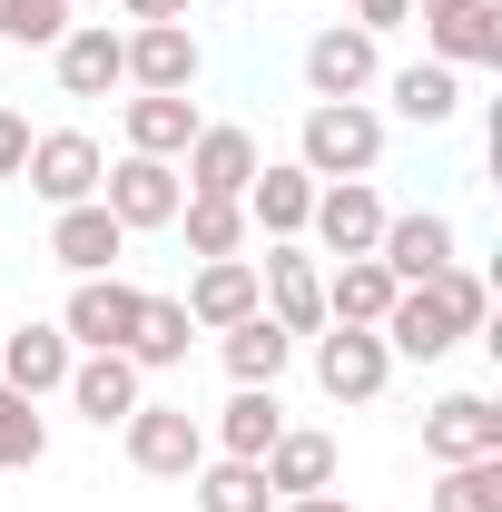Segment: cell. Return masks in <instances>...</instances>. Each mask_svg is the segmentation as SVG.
<instances>
[{"mask_svg": "<svg viewBox=\"0 0 502 512\" xmlns=\"http://www.w3.org/2000/svg\"><path fill=\"white\" fill-rule=\"evenodd\" d=\"M217 345H227V375H237V384H276V375H286V355H296V335L266 316V306H256L247 325H227Z\"/></svg>", "mask_w": 502, "mask_h": 512, "instance_id": "f1b7e54d", "label": "cell"}, {"mask_svg": "<svg viewBox=\"0 0 502 512\" xmlns=\"http://www.w3.org/2000/svg\"><path fill=\"white\" fill-rule=\"evenodd\" d=\"M60 394L79 404V414H89V424H99V434H109V424H128V414L148 404V394H138V365H128V355H79Z\"/></svg>", "mask_w": 502, "mask_h": 512, "instance_id": "d6986e66", "label": "cell"}, {"mask_svg": "<svg viewBox=\"0 0 502 512\" xmlns=\"http://www.w3.org/2000/svg\"><path fill=\"white\" fill-rule=\"evenodd\" d=\"M375 79H384V40H375V30L335 20V30L306 40V89H315V99H365Z\"/></svg>", "mask_w": 502, "mask_h": 512, "instance_id": "9c48e42d", "label": "cell"}, {"mask_svg": "<svg viewBox=\"0 0 502 512\" xmlns=\"http://www.w3.org/2000/svg\"><path fill=\"white\" fill-rule=\"evenodd\" d=\"M20 158H30V119H20V109H0V188L20 178Z\"/></svg>", "mask_w": 502, "mask_h": 512, "instance_id": "836d02e7", "label": "cell"}, {"mask_svg": "<svg viewBox=\"0 0 502 512\" xmlns=\"http://www.w3.org/2000/svg\"><path fill=\"white\" fill-rule=\"evenodd\" d=\"M306 237H315L325 256H375V237H384V197H375V178H325V188H315Z\"/></svg>", "mask_w": 502, "mask_h": 512, "instance_id": "30bf717a", "label": "cell"}, {"mask_svg": "<svg viewBox=\"0 0 502 512\" xmlns=\"http://www.w3.org/2000/svg\"><path fill=\"white\" fill-rule=\"evenodd\" d=\"M237 207H247V227H266V247H276V237H306V217H315V178L296 168V158H286V168H256Z\"/></svg>", "mask_w": 502, "mask_h": 512, "instance_id": "ffe728a7", "label": "cell"}, {"mask_svg": "<svg viewBox=\"0 0 502 512\" xmlns=\"http://www.w3.org/2000/svg\"><path fill=\"white\" fill-rule=\"evenodd\" d=\"M69 10H89V0H69Z\"/></svg>", "mask_w": 502, "mask_h": 512, "instance_id": "f35d334b", "label": "cell"}, {"mask_svg": "<svg viewBox=\"0 0 502 512\" xmlns=\"http://www.w3.org/2000/svg\"><path fill=\"white\" fill-rule=\"evenodd\" d=\"M188 306L178 296H138V325H128V365L138 375H168V365H188Z\"/></svg>", "mask_w": 502, "mask_h": 512, "instance_id": "d4e9b609", "label": "cell"}, {"mask_svg": "<svg viewBox=\"0 0 502 512\" xmlns=\"http://www.w3.org/2000/svg\"><path fill=\"white\" fill-rule=\"evenodd\" d=\"M69 30V0H0V40L10 50H50Z\"/></svg>", "mask_w": 502, "mask_h": 512, "instance_id": "d6a6232c", "label": "cell"}, {"mask_svg": "<svg viewBox=\"0 0 502 512\" xmlns=\"http://www.w3.org/2000/svg\"><path fill=\"white\" fill-rule=\"evenodd\" d=\"M197 512H276V493H266V463H237V453H207L188 473Z\"/></svg>", "mask_w": 502, "mask_h": 512, "instance_id": "484cf974", "label": "cell"}, {"mask_svg": "<svg viewBox=\"0 0 502 512\" xmlns=\"http://www.w3.org/2000/svg\"><path fill=\"white\" fill-rule=\"evenodd\" d=\"M434 512H502V453H483V463H434Z\"/></svg>", "mask_w": 502, "mask_h": 512, "instance_id": "4dcf8cb0", "label": "cell"}, {"mask_svg": "<svg viewBox=\"0 0 502 512\" xmlns=\"http://www.w3.org/2000/svg\"><path fill=\"white\" fill-rule=\"evenodd\" d=\"M286 512H355V503H345V493H296Z\"/></svg>", "mask_w": 502, "mask_h": 512, "instance_id": "8d00e7d4", "label": "cell"}, {"mask_svg": "<svg viewBox=\"0 0 502 512\" xmlns=\"http://www.w3.org/2000/svg\"><path fill=\"white\" fill-rule=\"evenodd\" d=\"M99 138L89 128H50V138H30V158H20V178H30V197L60 217V207H89L99 197Z\"/></svg>", "mask_w": 502, "mask_h": 512, "instance_id": "277c9868", "label": "cell"}, {"mask_svg": "<svg viewBox=\"0 0 502 512\" xmlns=\"http://www.w3.org/2000/svg\"><path fill=\"white\" fill-rule=\"evenodd\" d=\"M256 306L286 325V335H325V266H315L296 237H276L266 266H256Z\"/></svg>", "mask_w": 502, "mask_h": 512, "instance_id": "8992f818", "label": "cell"}, {"mask_svg": "<svg viewBox=\"0 0 502 512\" xmlns=\"http://www.w3.org/2000/svg\"><path fill=\"white\" fill-rule=\"evenodd\" d=\"M256 168H266V158H256V138H247V128H227V119H197L188 158H178L188 197H247Z\"/></svg>", "mask_w": 502, "mask_h": 512, "instance_id": "8fae6325", "label": "cell"}, {"mask_svg": "<svg viewBox=\"0 0 502 512\" xmlns=\"http://www.w3.org/2000/svg\"><path fill=\"white\" fill-rule=\"evenodd\" d=\"M119 10H128V20H188L197 0H119Z\"/></svg>", "mask_w": 502, "mask_h": 512, "instance_id": "d590c367", "label": "cell"}, {"mask_svg": "<svg viewBox=\"0 0 502 512\" xmlns=\"http://www.w3.org/2000/svg\"><path fill=\"white\" fill-rule=\"evenodd\" d=\"M119 247H128V227L109 217V207H99V197L50 217V256H60L69 276H109V266H119Z\"/></svg>", "mask_w": 502, "mask_h": 512, "instance_id": "ac0fdd59", "label": "cell"}, {"mask_svg": "<svg viewBox=\"0 0 502 512\" xmlns=\"http://www.w3.org/2000/svg\"><path fill=\"white\" fill-rule=\"evenodd\" d=\"M40 453H50V424H40V404L0 384V463H10V473H30Z\"/></svg>", "mask_w": 502, "mask_h": 512, "instance_id": "1f68e13d", "label": "cell"}, {"mask_svg": "<svg viewBox=\"0 0 502 512\" xmlns=\"http://www.w3.org/2000/svg\"><path fill=\"white\" fill-rule=\"evenodd\" d=\"M424 453L434 463H483V453H502V404L493 394H443L434 414H424Z\"/></svg>", "mask_w": 502, "mask_h": 512, "instance_id": "9a60e30c", "label": "cell"}, {"mask_svg": "<svg viewBox=\"0 0 502 512\" xmlns=\"http://www.w3.org/2000/svg\"><path fill=\"white\" fill-rule=\"evenodd\" d=\"M483 306H493V296H483V276L453 256V266H434L424 286H394V306H384L375 335H384V355H394V365H434V355H453L463 335H483Z\"/></svg>", "mask_w": 502, "mask_h": 512, "instance_id": "6da1fadb", "label": "cell"}, {"mask_svg": "<svg viewBox=\"0 0 502 512\" xmlns=\"http://www.w3.org/2000/svg\"><path fill=\"white\" fill-rule=\"evenodd\" d=\"M286 434V404H276V384H237L227 404H217V434L207 444L237 453V463H266V444Z\"/></svg>", "mask_w": 502, "mask_h": 512, "instance_id": "44dd1931", "label": "cell"}, {"mask_svg": "<svg viewBox=\"0 0 502 512\" xmlns=\"http://www.w3.org/2000/svg\"><path fill=\"white\" fill-rule=\"evenodd\" d=\"M188 325L197 335H227V325H247L256 316V266L247 256H197V276H188Z\"/></svg>", "mask_w": 502, "mask_h": 512, "instance_id": "5bb4252c", "label": "cell"}, {"mask_svg": "<svg viewBox=\"0 0 502 512\" xmlns=\"http://www.w3.org/2000/svg\"><path fill=\"white\" fill-rule=\"evenodd\" d=\"M315 384H325L335 404H375L384 384H394L384 335H375V325H325V335H315Z\"/></svg>", "mask_w": 502, "mask_h": 512, "instance_id": "52a82bcc", "label": "cell"}, {"mask_svg": "<svg viewBox=\"0 0 502 512\" xmlns=\"http://www.w3.org/2000/svg\"><path fill=\"white\" fill-rule=\"evenodd\" d=\"M384 89H394V119H414V128H443L453 109H463V69H443V60H414V69H394Z\"/></svg>", "mask_w": 502, "mask_h": 512, "instance_id": "83f0119b", "label": "cell"}, {"mask_svg": "<svg viewBox=\"0 0 502 512\" xmlns=\"http://www.w3.org/2000/svg\"><path fill=\"white\" fill-rule=\"evenodd\" d=\"M119 434H128V463L158 473V483H188L197 463H207V424H197L188 404H138Z\"/></svg>", "mask_w": 502, "mask_h": 512, "instance_id": "5b68a950", "label": "cell"}, {"mask_svg": "<svg viewBox=\"0 0 502 512\" xmlns=\"http://www.w3.org/2000/svg\"><path fill=\"white\" fill-rule=\"evenodd\" d=\"M424 20H453V10H483V0H414Z\"/></svg>", "mask_w": 502, "mask_h": 512, "instance_id": "74e56055", "label": "cell"}, {"mask_svg": "<svg viewBox=\"0 0 502 512\" xmlns=\"http://www.w3.org/2000/svg\"><path fill=\"white\" fill-rule=\"evenodd\" d=\"M119 50H128V89H197L188 20H138V30H119Z\"/></svg>", "mask_w": 502, "mask_h": 512, "instance_id": "4fadbf2b", "label": "cell"}, {"mask_svg": "<svg viewBox=\"0 0 502 512\" xmlns=\"http://www.w3.org/2000/svg\"><path fill=\"white\" fill-rule=\"evenodd\" d=\"M384 306H394L384 256H335L325 266V325H384Z\"/></svg>", "mask_w": 502, "mask_h": 512, "instance_id": "cb8c5ba5", "label": "cell"}, {"mask_svg": "<svg viewBox=\"0 0 502 512\" xmlns=\"http://www.w3.org/2000/svg\"><path fill=\"white\" fill-rule=\"evenodd\" d=\"M375 256H384V276H394V286H424L434 266H453V217H434V207H414V217H384Z\"/></svg>", "mask_w": 502, "mask_h": 512, "instance_id": "e0dca14e", "label": "cell"}, {"mask_svg": "<svg viewBox=\"0 0 502 512\" xmlns=\"http://www.w3.org/2000/svg\"><path fill=\"white\" fill-rule=\"evenodd\" d=\"M266 493H276V503H296V493H335V434L286 424V434L266 444Z\"/></svg>", "mask_w": 502, "mask_h": 512, "instance_id": "7402d4cb", "label": "cell"}, {"mask_svg": "<svg viewBox=\"0 0 502 512\" xmlns=\"http://www.w3.org/2000/svg\"><path fill=\"white\" fill-rule=\"evenodd\" d=\"M394 20H414V0H355V30H375V40H384Z\"/></svg>", "mask_w": 502, "mask_h": 512, "instance_id": "e575fe53", "label": "cell"}, {"mask_svg": "<svg viewBox=\"0 0 502 512\" xmlns=\"http://www.w3.org/2000/svg\"><path fill=\"white\" fill-rule=\"evenodd\" d=\"M178 237H188V256H237L247 247V207L237 197H188L178 207Z\"/></svg>", "mask_w": 502, "mask_h": 512, "instance_id": "f546056e", "label": "cell"}, {"mask_svg": "<svg viewBox=\"0 0 502 512\" xmlns=\"http://www.w3.org/2000/svg\"><path fill=\"white\" fill-rule=\"evenodd\" d=\"M99 207L119 217L128 237H148V227H178L188 178H178V158H138V148H128L119 168H99Z\"/></svg>", "mask_w": 502, "mask_h": 512, "instance_id": "3957f363", "label": "cell"}, {"mask_svg": "<svg viewBox=\"0 0 502 512\" xmlns=\"http://www.w3.org/2000/svg\"><path fill=\"white\" fill-rule=\"evenodd\" d=\"M69 365H79V345H69L60 325H10V335H0V384H10V394H30V404H40V394H60Z\"/></svg>", "mask_w": 502, "mask_h": 512, "instance_id": "2e32d148", "label": "cell"}, {"mask_svg": "<svg viewBox=\"0 0 502 512\" xmlns=\"http://www.w3.org/2000/svg\"><path fill=\"white\" fill-rule=\"evenodd\" d=\"M50 60H60L69 99H109V89H128V50H119L109 20H69L60 40H50Z\"/></svg>", "mask_w": 502, "mask_h": 512, "instance_id": "7c38bea8", "label": "cell"}, {"mask_svg": "<svg viewBox=\"0 0 502 512\" xmlns=\"http://www.w3.org/2000/svg\"><path fill=\"white\" fill-rule=\"evenodd\" d=\"M128 325H138V286L128 276H79L60 306V335L79 355H128Z\"/></svg>", "mask_w": 502, "mask_h": 512, "instance_id": "ba28073f", "label": "cell"}, {"mask_svg": "<svg viewBox=\"0 0 502 512\" xmlns=\"http://www.w3.org/2000/svg\"><path fill=\"white\" fill-rule=\"evenodd\" d=\"M424 30H434V60L443 69H502V0L453 10V20H424Z\"/></svg>", "mask_w": 502, "mask_h": 512, "instance_id": "4316f807", "label": "cell"}, {"mask_svg": "<svg viewBox=\"0 0 502 512\" xmlns=\"http://www.w3.org/2000/svg\"><path fill=\"white\" fill-rule=\"evenodd\" d=\"M188 138H197V99L188 89H138V99H128V148H138V158H188Z\"/></svg>", "mask_w": 502, "mask_h": 512, "instance_id": "603a6c76", "label": "cell"}, {"mask_svg": "<svg viewBox=\"0 0 502 512\" xmlns=\"http://www.w3.org/2000/svg\"><path fill=\"white\" fill-rule=\"evenodd\" d=\"M384 158V119L365 109V99H315L306 128H296V168H306L315 188L325 178H375Z\"/></svg>", "mask_w": 502, "mask_h": 512, "instance_id": "7a4b0ae2", "label": "cell"}]
</instances>
